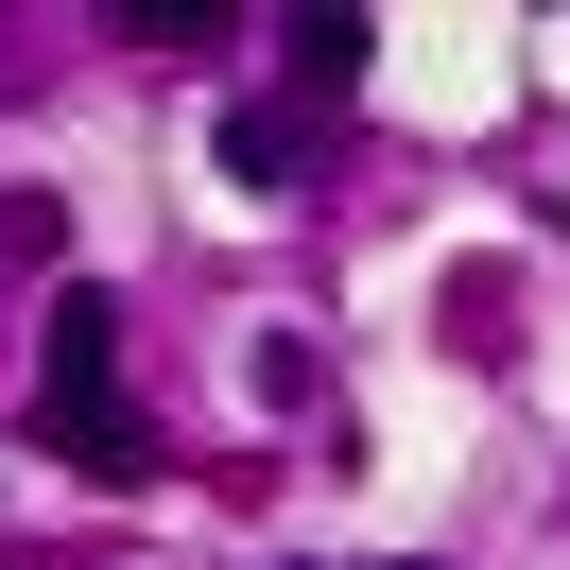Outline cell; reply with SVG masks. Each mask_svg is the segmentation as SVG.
<instances>
[{
  "mask_svg": "<svg viewBox=\"0 0 570 570\" xmlns=\"http://www.w3.org/2000/svg\"><path fill=\"white\" fill-rule=\"evenodd\" d=\"M36 415H52V450L105 466V484L156 466V432L121 415V312H105V294H52V328H36Z\"/></svg>",
  "mask_w": 570,
  "mask_h": 570,
  "instance_id": "cell-1",
  "label": "cell"
},
{
  "mask_svg": "<svg viewBox=\"0 0 570 570\" xmlns=\"http://www.w3.org/2000/svg\"><path fill=\"white\" fill-rule=\"evenodd\" d=\"M225 174H243V190H294V105H225Z\"/></svg>",
  "mask_w": 570,
  "mask_h": 570,
  "instance_id": "cell-3",
  "label": "cell"
},
{
  "mask_svg": "<svg viewBox=\"0 0 570 570\" xmlns=\"http://www.w3.org/2000/svg\"><path fill=\"white\" fill-rule=\"evenodd\" d=\"M294 87H312V105H328V87H363V52H381V36H363V18H294Z\"/></svg>",
  "mask_w": 570,
  "mask_h": 570,
  "instance_id": "cell-2",
  "label": "cell"
}]
</instances>
